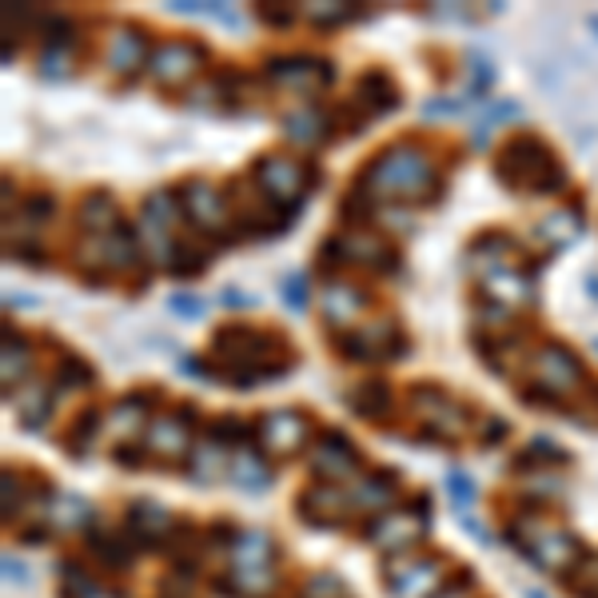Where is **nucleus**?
<instances>
[{"label": "nucleus", "mask_w": 598, "mask_h": 598, "mask_svg": "<svg viewBox=\"0 0 598 598\" xmlns=\"http://www.w3.org/2000/svg\"><path fill=\"white\" fill-rule=\"evenodd\" d=\"M295 17H300V12H295L292 4H259V20L272 24V29H287Z\"/></svg>", "instance_id": "3c124183"}, {"label": "nucleus", "mask_w": 598, "mask_h": 598, "mask_svg": "<svg viewBox=\"0 0 598 598\" xmlns=\"http://www.w3.org/2000/svg\"><path fill=\"white\" fill-rule=\"evenodd\" d=\"M295 367L292 343L280 332L247 327V323H228L212 335V360L199 367V375L228 383V388L252 391L264 380H280Z\"/></svg>", "instance_id": "f257e3e1"}, {"label": "nucleus", "mask_w": 598, "mask_h": 598, "mask_svg": "<svg viewBox=\"0 0 598 598\" xmlns=\"http://www.w3.org/2000/svg\"><path fill=\"white\" fill-rule=\"evenodd\" d=\"M590 347H595V352H598V335H595V343H590Z\"/></svg>", "instance_id": "052dcab7"}, {"label": "nucleus", "mask_w": 598, "mask_h": 598, "mask_svg": "<svg viewBox=\"0 0 598 598\" xmlns=\"http://www.w3.org/2000/svg\"><path fill=\"white\" fill-rule=\"evenodd\" d=\"M188 439H192V419H176V415L153 419L148 423V455L180 459L188 451Z\"/></svg>", "instance_id": "4be33fe9"}, {"label": "nucleus", "mask_w": 598, "mask_h": 598, "mask_svg": "<svg viewBox=\"0 0 598 598\" xmlns=\"http://www.w3.org/2000/svg\"><path fill=\"white\" fill-rule=\"evenodd\" d=\"M514 252H519L514 236H507V232H483L476 244L467 247V272L471 276H491L494 267H511Z\"/></svg>", "instance_id": "aec40b11"}, {"label": "nucleus", "mask_w": 598, "mask_h": 598, "mask_svg": "<svg viewBox=\"0 0 598 598\" xmlns=\"http://www.w3.org/2000/svg\"><path fill=\"white\" fill-rule=\"evenodd\" d=\"M399 494V476L395 471H375V476L360 479L352 491V507L363 514H383L391 507V499Z\"/></svg>", "instance_id": "b1692460"}, {"label": "nucleus", "mask_w": 598, "mask_h": 598, "mask_svg": "<svg viewBox=\"0 0 598 598\" xmlns=\"http://www.w3.org/2000/svg\"><path fill=\"white\" fill-rule=\"evenodd\" d=\"M77 219H80V228H85L92 239L112 236V232L120 228V212H116V199L105 196V192H92V196L80 204Z\"/></svg>", "instance_id": "cd10ccee"}, {"label": "nucleus", "mask_w": 598, "mask_h": 598, "mask_svg": "<svg viewBox=\"0 0 598 598\" xmlns=\"http://www.w3.org/2000/svg\"><path fill=\"white\" fill-rule=\"evenodd\" d=\"M411 411H415V419L423 423V439H431V443H455V439H463V431H467L463 403H455V399L447 395L443 388H435V383H415V391H411Z\"/></svg>", "instance_id": "0eeeda50"}, {"label": "nucleus", "mask_w": 598, "mask_h": 598, "mask_svg": "<svg viewBox=\"0 0 598 598\" xmlns=\"http://www.w3.org/2000/svg\"><path fill=\"white\" fill-rule=\"evenodd\" d=\"M582 284H587V292H590V300L598 304V267H590L587 276H582Z\"/></svg>", "instance_id": "6e6d98bb"}, {"label": "nucleus", "mask_w": 598, "mask_h": 598, "mask_svg": "<svg viewBox=\"0 0 598 598\" xmlns=\"http://www.w3.org/2000/svg\"><path fill=\"white\" fill-rule=\"evenodd\" d=\"M264 77L276 88H292V92H320L335 80V68L315 57H276L264 65Z\"/></svg>", "instance_id": "4468645a"}, {"label": "nucleus", "mask_w": 598, "mask_h": 598, "mask_svg": "<svg viewBox=\"0 0 598 598\" xmlns=\"http://www.w3.org/2000/svg\"><path fill=\"white\" fill-rule=\"evenodd\" d=\"M4 579L20 582V587H24V582H29V567H24V562H20L17 555H4Z\"/></svg>", "instance_id": "864d4df0"}, {"label": "nucleus", "mask_w": 598, "mask_h": 598, "mask_svg": "<svg viewBox=\"0 0 598 598\" xmlns=\"http://www.w3.org/2000/svg\"><path fill=\"white\" fill-rule=\"evenodd\" d=\"M307 467L323 483H343V479H352L360 471V451L340 431H323L312 451H307Z\"/></svg>", "instance_id": "2eb2a0df"}, {"label": "nucleus", "mask_w": 598, "mask_h": 598, "mask_svg": "<svg viewBox=\"0 0 598 598\" xmlns=\"http://www.w3.org/2000/svg\"><path fill=\"white\" fill-rule=\"evenodd\" d=\"M219 300H224L228 307H252V304H256V300H252V295H244L239 287H228V292L219 295Z\"/></svg>", "instance_id": "5fc2aeb1"}, {"label": "nucleus", "mask_w": 598, "mask_h": 598, "mask_svg": "<svg viewBox=\"0 0 598 598\" xmlns=\"http://www.w3.org/2000/svg\"><path fill=\"white\" fill-rule=\"evenodd\" d=\"M304 17L312 20V24H320V29H335V24H347V20L360 17V9L355 4H327V0H315V4H307Z\"/></svg>", "instance_id": "79ce46f5"}, {"label": "nucleus", "mask_w": 598, "mask_h": 598, "mask_svg": "<svg viewBox=\"0 0 598 598\" xmlns=\"http://www.w3.org/2000/svg\"><path fill=\"white\" fill-rule=\"evenodd\" d=\"M168 312L184 315V320H199V315L208 312V304H204V300H196V295L171 292V295H168Z\"/></svg>", "instance_id": "8fccbe9b"}, {"label": "nucleus", "mask_w": 598, "mask_h": 598, "mask_svg": "<svg viewBox=\"0 0 598 598\" xmlns=\"http://www.w3.org/2000/svg\"><path fill=\"white\" fill-rule=\"evenodd\" d=\"M347 511H355L352 494H343L335 483H315L300 494V519H307L312 527H340Z\"/></svg>", "instance_id": "a211bd4d"}, {"label": "nucleus", "mask_w": 598, "mask_h": 598, "mask_svg": "<svg viewBox=\"0 0 598 598\" xmlns=\"http://www.w3.org/2000/svg\"><path fill=\"white\" fill-rule=\"evenodd\" d=\"M590 29H595V32H598V17H590Z\"/></svg>", "instance_id": "bf43d9fd"}, {"label": "nucleus", "mask_w": 598, "mask_h": 598, "mask_svg": "<svg viewBox=\"0 0 598 598\" xmlns=\"http://www.w3.org/2000/svg\"><path fill=\"white\" fill-rule=\"evenodd\" d=\"M32 367V355H29V343L20 340V335L4 332V352H0V380H4V388H17L24 375H29Z\"/></svg>", "instance_id": "72a5a7b5"}, {"label": "nucleus", "mask_w": 598, "mask_h": 598, "mask_svg": "<svg viewBox=\"0 0 598 598\" xmlns=\"http://www.w3.org/2000/svg\"><path fill=\"white\" fill-rule=\"evenodd\" d=\"M307 435H312V423H307L304 411H295V408L267 411L256 423V443L264 447V451H272V455H295V451H304Z\"/></svg>", "instance_id": "ddd939ff"}, {"label": "nucleus", "mask_w": 598, "mask_h": 598, "mask_svg": "<svg viewBox=\"0 0 598 598\" xmlns=\"http://www.w3.org/2000/svg\"><path fill=\"white\" fill-rule=\"evenodd\" d=\"M148 32H140L136 24H120V29L108 37V72L116 77H133L148 65Z\"/></svg>", "instance_id": "6ab92c4d"}, {"label": "nucleus", "mask_w": 598, "mask_h": 598, "mask_svg": "<svg viewBox=\"0 0 598 598\" xmlns=\"http://www.w3.org/2000/svg\"><path fill=\"white\" fill-rule=\"evenodd\" d=\"M17 411H20V423L29 431L45 428V419L52 415V395H48V383H32V388H20L17 391Z\"/></svg>", "instance_id": "2f4dec72"}, {"label": "nucleus", "mask_w": 598, "mask_h": 598, "mask_svg": "<svg viewBox=\"0 0 598 598\" xmlns=\"http://www.w3.org/2000/svg\"><path fill=\"white\" fill-rule=\"evenodd\" d=\"M96 431H100V415H96V411H85V415H77V423H72V431H68V439H65L68 455L85 459L88 447H92V439H96Z\"/></svg>", "instance_id": "a19ab883"}, {"label": "nucleus", "mask_w": 598, "mask_h": 598, "mask_svg": "<svg viewBox=\"0 0 598 598\" xmlns=\"http://www.w3.org/2000/svg\"><path fill=\"white\" fill-rule=\"evenodd\" d=\"M447 491H451V503H455L459 519L471 514V507H476V483H471L467 471H451V476H447Z\"/></svg>", "instance_id": "37998d69"}, {"label": "nucleus", "mask_w": 598, "mask_h": 598, "mask_svg": "<svg viewBox=\"0 0 598 598\" xmlns=\"http://www.w3.org/2000/svg\"><path fill=\"white\" fill-rule=\"evenodd\" d=\"M284 133L292 144H304V148H312V144L327 140V133H332V124L323 120L320 108H295V112L284 116Z\"/></svg>", "instance_id": "c85d7f7f"}, {"label": "nucleus", "mask_w": 598, "mask_h": 598, "mask_svg": "<svg viewBox=\"0 0 598 598\" xmlns=\"http://www.w3.org/2000/svg\"><path fill=\"white\" fill-rule=\"evenodd\" d=\"M535 463H567V451H562L559 443H551V439H535L531 447H527V455L519 459V467H535Z\"/></svg>", "instance_id": "c03bdc74"}, {"label": "nucleus", "mask_w": 598, "mask_h": 598, "mask_svg": "<svg viewBox=\"0 0 598 598\" xmlns=\"http://www.w3.org/2000/svg\"><path fill=\"white\" fill-rule=\"evenodd\" d=\"M507 431H511V423H507L503 415L483 419V431H479V443H499V439H507Z\"/></svg>", "instance_id": "603ef678"}, {"label": "nucleus", "mask_w": 598, "mask_h": 598, "mask_svg": "<svg viewBox=\"0 0 598 598\" xmlns=\"http://www.w3.org/2000/svg\"><path fill=\"white\" fill-rule=\"evenodd\" d=\"M188 476L196 479L199 487L216 483V479L224 476V451H219V443H212L208 439V447H196V451H192Z\"/></svg>", "instance_id": "4c0bfd02"}, {"label": "nucleus", "mask_w": 598, "mask_h": 598, "mask_svg": "<svg viewBox=\"0 0 598 598\" xmlns=\"http://www.w3.org/2000/svg\"><path fill=\"white\" fill-rule=\"evenodd\" d=\"M352 105L360 108V116L371 124L375 116L403 105V88L395 85V77H391L388 68H367V72L360 77V85H355Z\"/></svg>", "instance_id": "f3484780"}, {"label": "nucleus", "mask_w": 598, "mask_h": 598, "mask_svg": "<svg viewBox=\"0 0 598 598\" xmlns=\"http://www.w3.org/2000/svg\"><path fill=\"white\" fill-rule=\"evenodd\" d=\"M232 559H236V570H272L276 539L267 531H239L232 542Z\"/></svg>", "instance_id": "a878e982"}, {"label": "nucleus", "mask_w": 598, "mask_h": 598, "mask_svg": "<svg viewBox=\"0 0 598 598\" xmlns=\"http://www.w3.org/2000/svg\"><path fill=\"white\" fill-rule=\"evenodd\" d=\"M156 391H133V395H124L120 403L112 408V419H108V428L116 431V435H136V431H144V423H148V408H153Z\"/></svg>", "instance_id": "c756f323"}, {"label": "nucleus", "mask_w": 598, "mask_h": 598, "mask_svg": "<svg viewBox=\"0 0 598 598\" xmlns=\"http://www.w3.org/2000/svg\"><path fill=\"white\" fill-rule=\"evenodd\" d=\"M320 180V171L315 164H300L284 153H272V156H259L256 160V184L267 192L272 199H280L284 208L300 212L307 204V192L315 188Z\"/></svg>", "instance_id": "423d86ee"}, {"label": "nucleus", "mask_w": 598, "mask_h": 598, "mask_svg": "<svg viewBox=\"0 0 598 598\" xmlns=\"http://www.w3.org/2000/svg\"><path fill=\"white\" fill-rule=\"evenodd\" d=\"M531 367H535V383L527 391H519V399L531 403V408H570V399L587 391L582 363L562 343H542L539 352H535Z\"/></svg>", "instance_id": "20e7f679"}, {"label": "nucleus", "mask_w": 598, "mask_h": 598, "mask_svg": "<svg viewBox=\"0 0 598 598\" xmlns=\"http://www.w3.org/2000/svg\"><path fill=\"white\" fill-rule=\"evenodd\" d=\"M232 479H236V487H244L247 494H264L267 487H272V471H267V463L256 455V451H247V447H239V455L228 463Z\"/></svg>", "instance_id": "7c9ffc66"}, {"label": "nucleus", "mask_w": 598, "mask_h": 598, "mask_svg": "<svg viewBox=\"0 0 598 598\" xmlns=\"http://www.w3.org/2000/svg\"><path fill=\"white\" fill-rule=\"evenodd\" d=\"M208 52L196 45V40H168V45L153 48V60H148V77L160 88H184L199 77Z\"/></svg>", "instance_id": "f8f14e48"}, {"label": "nucleus", "mask_w": 598, "mask_h": 598, "mask_svg": "<svg viewBox=\"0 0 598 598\" xmlns=\"http://www.w3.org/2000/svg\"><path fill=\"white\" fill-rule=\"evenodd\" d=\"M88 551H92L96 559L105 562L108 570H124L128 562H133L136 542H133V539H124V535L100 531V535H92V539H88Z\"/></svg>", "instance_id": "473e14b6"}, {"label": "nucleus", "mask_w": 598, "mask_h": 598, "mask_svg": "<svg viewBox=\"0 0 598 598\" xmlns=\"http://www.w3.org/2000/svg\"><path fill=\"white\" fill-rule=\"evenodd\" d=\"M208 439L219 447H236L239 451V443H256V428H244L236 415H219L208 428Z\"/></svg>", "instance_id": "ea45409f"}, {"label": "nucleus", "mask_w": 598, "mask_h": 598, "mask_svg": "<svg viewBox=\"0 0 598 598\" xmlns=\"http://www.w3.org/2000/svg\"><path fill=\"white\" fill-rule=\"evenodd\" d=\"M447 559L439 555H411L388 567V595L391 598H435L451 582H443Z\"/></svg>", "instance_id": "6e6552de"}, {"label": "nucleus", "mask_w": 598, "mask_h": 598, "mask_svg": "<svg viewBox=\"0 0 598 598\" xmlns=\"http://www.w3.org/2000/svg\"><path fill=\"white\" fill-rule=\"evenodd\" d=\"M176 531V519L171 511H164L160 503H133L128 507V539L136 547H156V542L171 539Z\"/></svg>", "instance_id": "412c9836"}, {"label": "nucleus", "mask_w": 598, "mask_h": 598, "mask_svg": "<svg viewBox=\"0 0 598 598\" xmlns=\"http://www.w3.org/2000/svg\"><path fill=\"white\" fill-rule=\"evenodd\" d=\"M463 590H467V579L463 582H451V587H447L443 595H435V598H463Z\"/></svg>", "instance_id": "4d7b16f0"}, {"label": "nucleus", "mask_w": 598, "mask_h": 598, "mask_svg": "<svg viewBox=\"0 0 598 598\" xmlns=\"http://www.w3.org/2000/svg\"><path fill=\"white\" fill-rule=\"evenodd\" d=\"M483 287L499 307H522L531 304V280L511 267H494L491 276H483Z\"/></svg>", "instance_id": "bb28decb"}, {"label": "nucleus", "mask_w": 598, "mask_h": 598, "mask_svg": "<svg viewBox=\"0 0 598 598\" xmlns=\"http://www.w3.org/2000/svg\"><path fill=\"white\" fill-rule=\"evenodd\" d=\"M494 180L507 192H527V196H551L562 188V164L551 153V144L535 133H519L494 153Z\"/></svg>", "instance_id": "7ed1b4c3"}, {"label": "nucleus", "mask_w": 598, "mask_h": 598, "mask_svg": "<svg viewBox=\"0 0 598 598\" xmlns=\"http://www.w3.org/2000/svg\"><path fill=\"white\" fill-rule=\"evenodd\" d=\"M92 380H96L92 367H88L80 355H60L57 371H52V388H57V391H80V388H88Z\"/></svg>", "instance_id": "58836bf2"}, {"label": "nucleus", "mask_w": 598, "mask_h": 598, "mask_svg": "<svg viewBox=\"0 0 598 598\" xmlns=\"http://www.w3.org/2000/svg\"><path fill=\"white\" fill-rule=\"evenodd\" d=\"M360 184L371 199H428L435 192V160L415 140L391 144L367 164Z\"/></svg>", "instance_id": "f03ea898"}, {"label": "nucleus", "mask_w": 598, "mask_h": 598, "mask_svg": "<svg viewBox=\"0 0 598 598\" xmlns=\"http://www.w3.org/2000/svg\"><path fill=\"white\" fill-rule=\"evenodd\" d=\"M570 582H575L579 598H598V555H587V559H582L579 567H575Z\"/></svg>", "instance_id": "de8ad7c7"}, {"label": "nucleus", "mask_w": 598, "mask_h": 598, "mask_svg": "<svg viewBox=\"0 0 598 598\" xmlns=\"http://www.w3.org/2000/svg\"><path fill=\"white\" fill-rule=\"evenodd\" d=\"M304 598H347V587L340 575H315V579H307Z\"/></svg>", "instance_id": "09e8293b"}, {"label": "nucleus", "mask_w": 598, "mask_h": 598, "mask_svg": "<svg viewBox=\"0 0 598 598\" xmlns=\"http://www.w3.org/2000/svg\"><path fill=\"white\" fill-rule=\"evenodd\" d=\"M428 494H419L411 511H383L375 514V522L367 527V539L388 555H403L408 547H415L428 535Z\"/></svg>", "instance_id": "1a4fd4ad"}, {"label": "nucleus", "mask_w": 598, "mask_h": 598, "mask_svg": "<svg viewBox=\"0 0 598 598\" xmlns=\"http://www.w3.org/2000/svg\"><path fill=\"white\" fill-rule=\"evenodd\" d=\"M522 598H551V595H542L539 587H522Z\"/></svg>", "instance_id": "13d9d810"}, {"label": "nucleus", "mask_w": 598, "mask_h": 598, "mask_svg": "<svg viewBox=\"0 0 598 598\" xmlns=\"http://www.w3.org/2000/svg\"><path fill=\"white\" fill-rule=\"evenodd\" d=\"M180 204L192 224H199V228L212 232V236H224V228H228V204H224V196H216V188H212L208 180L184 184Z\"/></svg>", "instance_id": "dca6fc26"}, {"label": "nucleus", "mask_w": 598, "mask_h": 598, "mask_svg": "<svg viewBox=\"0 0 598 598\" xmlns=\"http://www.w3.org/2000/svg\"><path fill=\"white\" fill-rule=\"evenodd\" d=\"M367 307V292L355 284H332L323 292V320L335 327H352Z\"/></svg>", "instance_id": "5701e85b"}, {"label": "nucleus", "mask_w": 598, "mask_h": 598, "mask_svg": "<svg viewBox=\"0 0 598 598\" xmlns=\"http://www.w3.org/2000/svg\"><path fill=\"white\" fill-rule=\"evenodd\" d=\"M542 236L555 239L559 247H570L575 239L582 236V212L579 208H562L555 216L542 219Z\"/></svg>", "instance_id": "e433bc0d"}, {"label": "nucleus", "mask_w": 598, "mask_h": 598, "mask_svg": "<svg viewBox=\"0 0 598 598\" xmlns=\"http://www.w3.org/2000/svg\"><path fill=\"white\" fill-rule=\"evenodd\" d=\"M320 256H335V264H360L375 267V272H391L395 267V247L367 228H343L340 236H332L320 247Z\"/></svg>", "instance_id": "9b49d317"}, {"label": "nucleus", "mask_w": 598, "mask_h": 598, "mask_svg": "<svg viewBox=\"0 0 598 598\" xmlns=\"http://www.w3.org/2000/svg\"><path fill=\"white\" fill-rule=\"evenodd\" d=\"M511 539H519V551L531 555V562H539L542 570H555V575H575V567L587 559L575 535L559 531V527H542V522H522Z\"/></svg>", "instance_id": "39448f33"}, {"label": "nucleus", "mask_w": 598, "mask_h": 598, "mask_svg": "<svg viewBox=\"0 0 598 598\" xmlns=\"http://www.w3.org/2000/svg\"><path fill=\"white\" fill-rule=\"evenodd\" d=\"M45 519L52 522V527L77 531V527H88V522H92V507H88V499H80V494H57L52 507L45 511Z\"/></svg>", "instance_id": "f704fd0d"}, {"label": "nucleus", "mask_w": 598, "mask_h": 598, "mask_svg": "<svg viewBox=\"0 0 598 598\" xmlns=\"http://www.w3.org/2000/svg\"><path fill=\"white\" fill-rule=\"evenodd\" d=\"M204 267H208V247L192 244V239H176V247H171V256H168L171 276L192 280V276H199Z\"/></svg>", "instance_id": "c9c22d12"}, {"label": "nucleus", "mask_w": 598, "mask_h": 598, "mask_svg": "<svg viewBox=\"0 0 598 598\" xmlns=\"http://www.w3.org/2000/svg\"><path fill=\"white\" fill-rule=\"evenodd\" d=\"M340 355L355 363H371V360H403L408 352V343L399 335L395 320H375V323H363V327H352V332H340L335 340Z\"/></svg>", "instance_id": "9d476101"}, {"label": "nucleus", "mask_w": 598, "mask_h": 598, "mask_svg": "<svg viewBox=\"0 0 598 598\" xmlns=\"http://www.w3.org/2000/svg\"><path fill=\"white\" fill-rule=\"evenodd\" d=\"M347 408L355 411L360 419H371V423H383L395 408V391L388 388L383 380H371V383H355L347 391Z\"/></svg>", "instance_id": "393cba45"}, {"label": "nucleus", "mask_w": 598, "mask_h": 598, "mask_svg": "<svg viewBox=\"0 0 598 598\" xmlns=\"http://www.w3.org/2000/svg\"><path fill=\"white\" fill-rule=\"evenodd\" d=\"M514 116H519V105H514V100H499V105H491L483 112V120L476 124V144H483L491 128H499L503 120H514Z\"/></svg>", "instance_id": "a18cd8bd"}, {"label": "nucleus", "mask_w": 598, "mask_h": 598, "mask_svg": "<svg viewBox=\"0 0 598 598\" xmlns=\"http://www.w3.org/2000/svg\"><path fill=\"white\" fill-rule=\"evenodd\" d=\"M280 292H284V304L292 307V312H304V307L312 304V292H307V276H304V272H292V276H284Z\"/></svg>", "instance_id": "49530a36"}]
</instances>
